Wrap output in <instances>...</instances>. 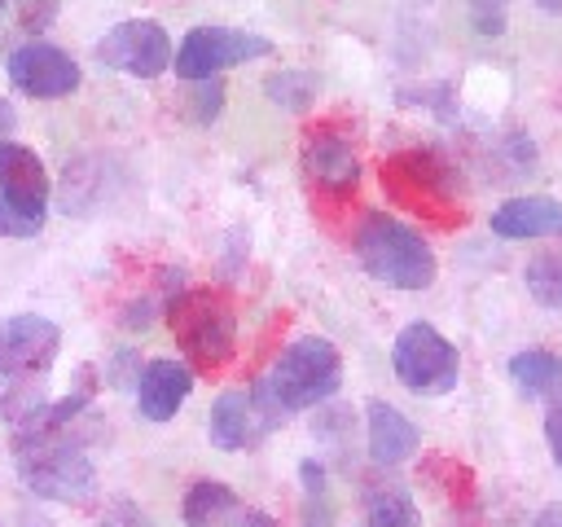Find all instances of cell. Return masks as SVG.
I'll use <instances>...</instances> for the list:
<instances>
[{"label":"cell","instance_id":"6da1fadb","mask_svg":"<svg viewBox=\"0 0 562 527\" xmlns=\"http://www.w3.org/2000/svg\"><path fill=\"white\" fill-rule=\"evenodd\" d=\"M356 259L373 281H382L391 290H426L439 272L435 250L426 246V237L417 228H408L404 220L386 215V211H369L360 220Z\"/></svg>","mask_w":562,"mask_h":527},{"label":"cell","instance_id":"7a4b0ae2","mask_svg":"<svg viewBox=\"0 0 562 527\" xmlns=\"http://www.w3.org/2000/svg\"><path fill=\"white\" fill-rule=\"evenodd\" d=\"M171 334L198 373H220L237 347V316L220 290H180L167 303Z\"/></svg>","mask_w":562,"mask_h":527},{"label":"cell","instance_id":"3957f363","mask_svg":"<svg viewBox=\"0 0 562 527\" xmlns=\"http://www.w3.org/2000/svg\"><path fill=\"white\" fill-rule=\"evenodd\" d=\"M342 382V356L329 338H294L268 369L263 391L281 413H299L312 404H325Z\"/></svg>","mask_w":562,"mask_h":527},{"label":"cell","instance_id":"277c9868","mask_svg":"<svg viewBox=\"0 0 562 527\" xmlns=\"http://www.w3.org/2000/svg\"><path fill=\"white\" fill-rule=\"evenodd\" d=\"M382 189L400 211H413L439 228L461 224V206H457V189H452V171L439 154L430 149H400L382 162Z\"/></svg>","mask_w":562,"mask_h":527},{"label":"cell","instance_id":"5b68a950","mask_svg":"<svg viewBox=\"0 0 562 527\" xmlns=\"http://www.w3.org/2000/svg\"><path fill=\"white\" fill-rule=\"evenodd\" d=\"M13 448H18V474L31 492L48 501H75V505L97 492V470L88 452L75 444V430L53 435V439L13 444Z\"/></svg>","mask_w":562,"mask_h":527},{"label":"cell","instance_id":"8992f818","mask_svg":"<svg viewBox=\"0 0 562 527\" xmlns=\"http://www.w3.org/2000/svg\"><path fill=\"white\" fill-rule=\"evenodd\" d=\"M391 365H395V378L413 391V395H448L461 378V356L457 347L426 321H413L395 334V347H391Z\"/></svg>","mask_w":562,"mask_h":527},{"label":"cell","instance_id":"52a82bcc","mask_svg":"<svg viewBox=\"0 0 562 527\" xmlns=\"http://www.w3.org/2000/svg\"><path fill=\"white\" fill-rule=\"evenodd\" d=\"M61 351V329L48 316L18 312L0 321V386H26L53 369Z\"/></svg>","mask_w":562,"mask_h":527},{"label":"cell","instance_id":"ba28073f","mask_svg":"<svg viewBox=\"0 0 562 527\" xmlns=\"http://www.w3.org/2000/svg\"><path fill=\"white\" fill-rule=\"evenodd\" d=\"M272 40L255 35V31H237V26H193L184 35V44L176 48V75L198 83V79H215L228 66L268 57Z\"/></svg>","mask_w":562,"mask_h":527},{"label":"cell","instance_id":"9c48e42d","mask_svg":"<svg viewBox=\"0 0 562 527\" xmlns=\"http://www.w3.org/2000/svg\"><path fill=\"white\" fill-rule=\"evenodd\" d=\"M97 57L110 70H123L132 79H158L171 66V40H167L162 22H154V18H127V22H114L101 35Z\"/></svg>","mask_w":562,"mask_h":527},{"label":"cell","instance_id":"30bf717a","mask_svg":"<svg viewBox=\"0 0 562 527\" xmlns=\"http://www.w3.org/2000/svg\"><path fill=\"white\" fill-rule=\"evenodd\" d=\"M281 422V408L268 400L263 382H255V391H224L215 395L211 404V444L220 452H241V448H255L263 444L268 430H277Z\"/></svg>","mask_w":562,"mask_h":527},{"label":"cell","instance_id":"8fae6325","mask_svg":"<svg viewBox=\"0 0 562 527\" xmlns=\"http://www.w3.org/2000/svg\"><path fill=\"white\" fill-rule=\"evenodd\" d=\"M303 176L325 198H351L360 184V158L342 123H316L303 136Z\"/></svg>","mask_w":562,"mask_h":527},{"label":"cell","instance_id":"7c38bea8","mask_svg":"<svg viewBox=\"0 0 562 527\" xmlns=\"http://www.w3.org/2000/svg\"><path fill=\"white\" fill-rule=\"evenodd\" d=\"M9 83L35 101H57V97H70L79 88V61L70 53H61L57 44H44V40H31L22 48L9 53Z\"/></svg>","mask_w":562,"mask_h":527},{"label":"cell","instance_id":"4fadbf2b","mask_svg":"<svg viewBox=\"0 0 562 527\" xmlns=\"http://www.w3.org/2000/svg\"><path fill=\"white\" fill-rule=\"evenodd\" d=\"M180 518H184L189 527H277L272 514L241 505V496H237L228 483H215V479H198V483L184 492Z\"/></svg>","mask_w":562,"mask_h":527},{"label":"cell","instance_id":"5bb4252c","mask_svg":"<svg viewBox=\"0 0 562 527\" xmlns=\"http://www.w3.org/2000/svg\"><path fill=\"white\" fill-rule=\"evenodd\" d=\"M193 391V369L180 360H149L136 378V408L145 422H171Z\"/></svg>","mask_w":562,"mask_h":527},{"label":"cell","instance_id":"9a60e30c","mask_svg":"<svg viewBox=\"0 0 562 527\" xmlns=\"http://www.w3.org/2000/svg\"><path fill=\"white\" fill-rule=\"evenodd\" d=\"M0 198L18 202L26 211L48 206V171L35 149H26L18 141H0Z\"/></svg>","mask_w":562,"mask_h":527},{"label":"cell","instance_id":"2e32d148","mask_svg":"<svg viewBox=\"0 0 562 527\" xmlns=\"http://www.w3.org/2000/svg\"><path fill=\"white\" fill-rule=\"evenodd\" d=\"M492 233L496 237H562V202L544 198V193H527V198H509L492 211Z\"/></svg>","mask_w":562,"mask_h":527},{"label":"cell","instance_id":"e0dca14e","mask_svg":"<svg viewBox=\"0 0 562 527\" xmlns=\"http://www.w3.org/2000/svg\"><path fill=\"white\" fill-rule=\"evenodd\" d=\"M364 417H369V457H373L378 466H400V461H408V457L417 452L422 435H417V426H413L395 404L369 400Z\"/></svg>","mask_w":562,"mask_h":527},{"label":"cell","instance_id":"ac0fdd59","mask_svg":"<svg viewBox=\"0 0 562 527\" xmlns=\"http://www.w3.org/2000/svg\"><path fill=\"white\" fill-rule=\"evenodd\" d=\"M509 378L527 400L549 395L553 386H562V356L549 351V347H527L509 360Z\"/></svg>","mask_w":562,"mask_h":527},{"label":"cell","instance_id":"d6986e66","mask_svg":"<svg viewBox=\"0 0 562 527\" xmlns=\"http://www.w3.org/2000/svg\"><path fill=\"white\" fill-rule=\"evenodd\" d=\"M364 518H369V527H422L413 496L395 483H369L364 487Z\"/></svg>","mask_w":562,"mask_h":527},{"label":"cell","instance_id":"ffe728a7","mask_svg":"<svg viewBox=\"0 0 562 527\" xmlns=\"http://www.w3.org/2000/svg\"><path fill=\"white\" fill-rule=\"evenodd\" d=\"M527 281V294L540 303V307H562V255L558 250H544L527 264L522 272Z\"/></svg>","mask_w":562,"mask_h":527},{"label":"cell","instance_id":"44dd1931","mask_svg":"<svg viewBox=\"0 0 562 527\" xmlns=\"http://www.w3.org/2000/svg\"><path fill=\"white\" fill-rule=\"evenodd\" d=\"M268 97L285 110H307L316 97V75L312 70H281L268 79Z\"/></svg>","mask_w":562,"mask_h":527},{"label":"cell","instance_id":"7402d4cb","mask_svg":"<svg viewBox=\"0 0 562 527\" xmlns=\"http://www.w3.org/2000/svg\"><path fill=\"white\" fill-rule=\"evenodd\" d=\"M44 228V211H26L0 198V237H35Z\"/></svg>","mask_w":562,"mask_h":527},{"label":"cell","instance_id":"603a6c76","mask_svg":"<svg viewBox=\"0 0 562 527\" xmlns=\"http://www.w3.org/2000/svg\"><path fill=\"white\" fill-rule=\"evenodd\" d=\"M505 18H509V0H470V22L483 40L505 35Z\"/></svg>","mask_w":562,"mask_h":527},{"label":"cell","instance_id":"cb8c5ba5","mask_svg":"<svg viewBox=\"0 0 562 527\" xmlns=\"http://www.w3.org/2000/svg\"><path fill=\"white\" fill-rule=\"evenodd\" d=\"M193 119L198 123H211L215 114H220V105H224V83L220 79H198V92H193Z\"/></svg>","mask_w":562,"mask_h":527},{"label":"cell","instance_id":"d4e9b609","mask_svg":"<svg viewBox=\"0 0 562 527\" xmlns=\"http://www.w3.org/2000/svg\"><path fill=\"white\" fill-rule=\"evenodd\" d=\"M544 439H549L553 461L562 466V386H553V391H549V408H544Z\"/></svg>","mask_w":562,"mask_h":527},{"label":"cell","instance_id":"484cf974","mask_svg":"<svg viewBox=\"0 0 562 527\" xmlns=\"http://www.w3.org/2000/svg\"><path fill=\"white\" fill-rule=\"evenodd\" d=\"M57 18V0H18V22L26 31H44Z\"/></svg>","mask_w":562,"mask_h":527},{"label":"cell","instance_id":"4316f807","mask_svg":"<svg viewBox=\"0 0 562 527\" xmlns=\"http://www.w3.org/2000/svg\"><path fill=\"white\" fill-rule=\"evenodd\" d=\"M531 527H562V505H544Z\"/></svg>","mask_w":562,"mask_h":527},{"label":"cell","instance_id":"83f0119b","mask_svg":"<svg viewBox=\"0 0 562 527\" xmlns=\"http://www.w3.org/2000/svg\"><path fill=\"white\" fill-rule=\"evenodd\" d=\"M9 132H13V105H9L4 97H0V141H4Z\"/></svg>","mask_w":562,"mask_h":527},{"label":"cell","instance_id":"f1b7e54d","mask_svg":"<svg viewBox=\"0 0 562 527\" xmlns=\"http://www.w3.org/2000/svg\"><path fill=\"white\" fill-rule=\"evenodd\" d=\"M544 13H562V0H536Z\"/></svg>","mask_w":562,"mask_h":527},{"label":"cell","instance_id":"f546056e","mask_svg":"<svg viewBox=\"0 0 562 527\" xmlns=\"http://www.w3.org/2000/svg\"><path fill=\"white\" fill-rule=\"evenodd\" d=\"M4 4H9V0H0V13H4Z\"/></svg>","mask_w":562,"mask_h":527}]
</instances>
